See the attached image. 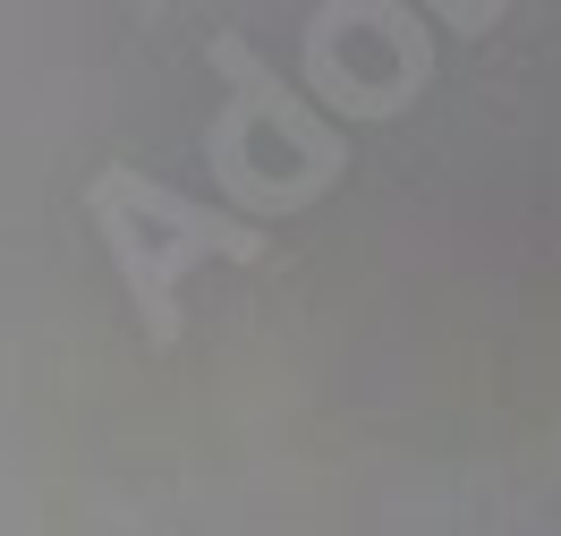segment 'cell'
Returning <instances> with one entry per match:
<instances>
[{"label": "cell", "mask_w": 561, "mask_h": 536, "mask_svg": "<svg viewBox=\"0 0 561 536\" xmlns=\"http://www.w3.org/2000/svg\"><path fill=\"white\" fill-rule=\"evenodd\" d=\"M85 214L103 230L111 264H119V289H128V307H137L153 350H179V341H187L179 289H187V273H196L205 255H230V264H264V255H273V239H264L255 221L221 214V205H196V196H179L162 179H145L137 162H103L94 187H85Z\"/></svg>", "instance_id": "obj_1"}]
</instances>
